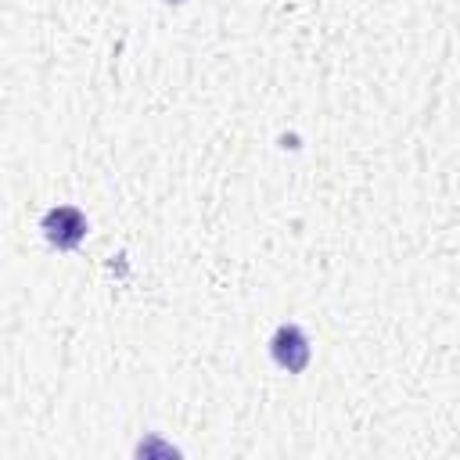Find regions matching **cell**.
Here are the masks:
<instances>
[{"instance_id":"1","label":"cell","mask_w":460,"mask_h":460,"mask_svg":"<svg viewBox=\"0 0 460 460\" xmlns=\"http://www.w3.org/2000/svg\"><path fill=\"white\" fill-rule=\"evenodd\" d=\"M40 230H43V237H47L58 252H72V248L83 244L90 223H86L83 208H75V205H54V208L43 212Z\"/></svg>"},{"instance_id":"2","label":"cell","mask_w":460,"mask_h":460,"mask_svg":"<svg viewBox=\"0 0 460 460\" xmlns=\"http://www.w3.org/2000/svg\"><path fill=\"white\" fill-rule=\"evenodd\" d=\"M270 356L280 370L288 374H302L313 359V349H309V338L298 323H280L273 334H270Z\"/></svg>"},{"instance_id":"3","label":"cell","mask_w":460,"mask_h":460,"mask_svg":"<svg viewBox=\"0 0 460 460\" xmlns=\"http://www.w3.org/2000/svg\"><path fill=\"white\" fill-rule=\"evenodd\" d=\"M169 4H183V0H169Z\"/></svg>"}]
</instances>
